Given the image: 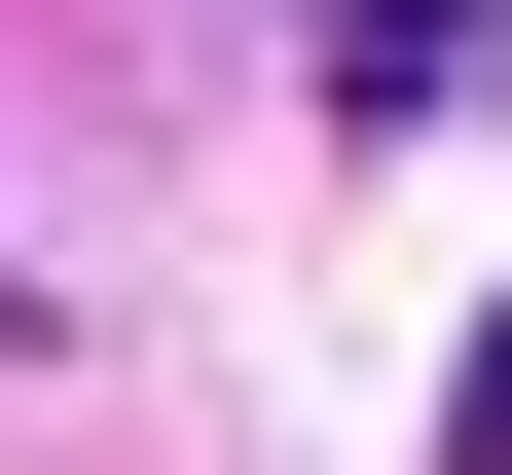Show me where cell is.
<instances>
[{"label": "cell", "instance_id": "obj_2", "mask_svg": "<svg viewBox=\"0 0 512 475\" xmlns=\"http://www.w3.org/2000/svg\"><path fill=\"white\" fill-rule=\"evenodd\" d=\"M439 439H476V475H512V329H476V402H439Z\"/></svg>", "mask_w": 512, "mask_h": 475}, {"label": "cell", "instance_id": "obj_1", "mask_svg": "<svg viewBox=\"0 0 512 475\" xmlns=\"http://www.w3.org/2000/svg\"><path fill=\"white\" fill-rule=\"evenodd\" d=\"M330 74H366V110H439V74H476V0H330Z\"/></svg>", "mask_w": 512, "mask_h": 475}]
</instances>
